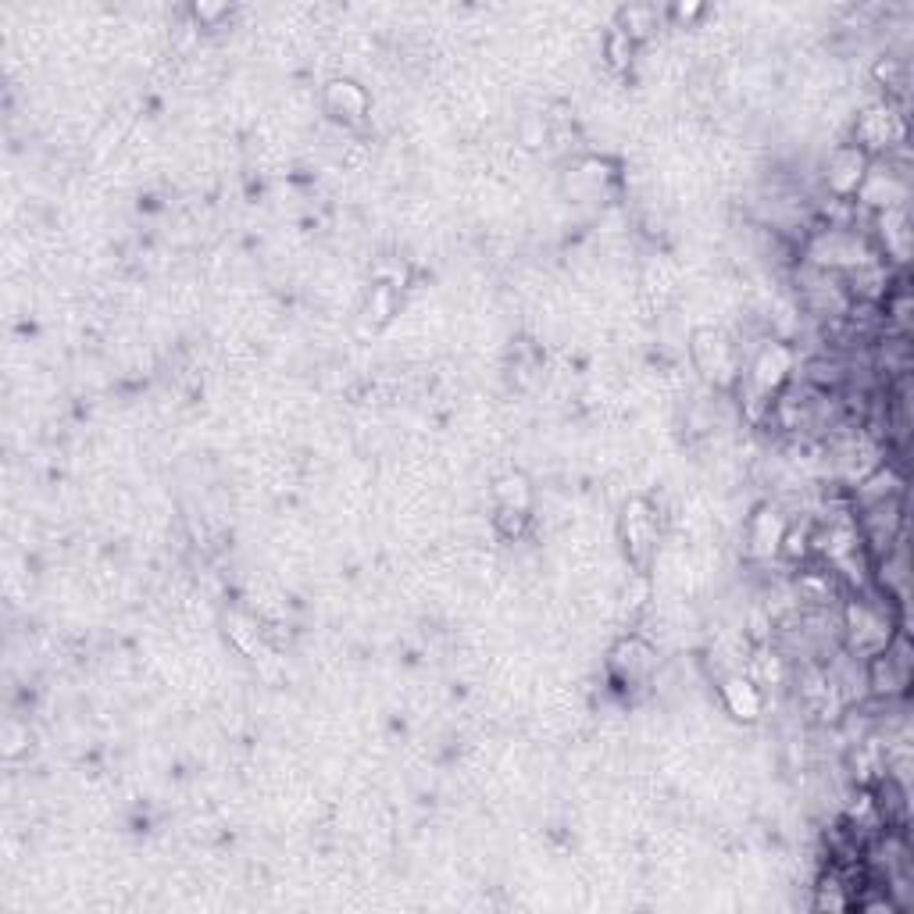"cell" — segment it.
<instances>
[{
  "mask_svg": "<svg viewBox=\"0 0 914 914\" xmlns=\"http://www.w3.org/2000/svg\"><path fill=\"white\" fill-rule=\"evenodd\" d=\"M868 164L872 158L857 144H843L829 154V164H826V183L840 200H851L857 197L861 183H865L868 175Z\"/></svg>",
  "mask_w": 914,
  "mask_h": 914,
  "instance_id": "1",
  "label": "cell"
},
{
  "mask_svg": "<svg viewBox=\"0 0 914 914\" xmlns=\"http://www.w3.org/2000/svg\"><path fill=\"white\" fill-rule=\"evenodd\" d=\"M790 371H793V354L782 343H771V346H765L761 354H757L754 382H757V390H761V393H779L782 386L790 382Z\"/></svg>",
  "mask_w": 914,
  "mask_h": 914,
  "instance_id": "2",
  "label": "cell"
},
{
  "mask_svg": "<svg viewBox=\"0 0 914 914\" xmlns=\"http://www.w3.org/2000/svg\"><path fill=\"white\" fill-rule=\"evenodd\" d=\"M650 665H654V650H650L643 639H636V636L622 639V643L614 647V654H611V672H614L618 679H622L625 686H629V682H639L643 675H647Z\"/></svg>",
  "mask_w": 914,
  "mask_h": 914,
  "instance_id": "3",
  "label": "cell"
},
{
  "mask_svg": "<svg viewBox=\"0 0 914 914\" xmlns=\"http://www.w3.org/2000/svg\"><path fill=\"white\" fill-rule=\"evenodd\" d=\"M722 697L736 718H743V722H757V715H761V690H757L754 679H743V675L726 679Z\"/></svg>",
  "mask_w": 914,
  "mask_h": 914,
  "instance_id": "4",
  "label": "cell"
},
{
  "mask_svg": "<svg viewBox=\"0 0 914 914\" xmlns=\"http://www.w3.org/2000/svg\"><path fill=\"white\" fill-rule=\"evenodd\" d=\"M326 100H329V108L340 114V119L346 122H357L362 114L368 111V97H365V89L351 83V80H337V83H329L326 89Z\"/></svg>",
  "mask_w": 914,
  "mask_h": 914,
  "instance_id": "5",
  "label": "cell"
}]
</instances>
